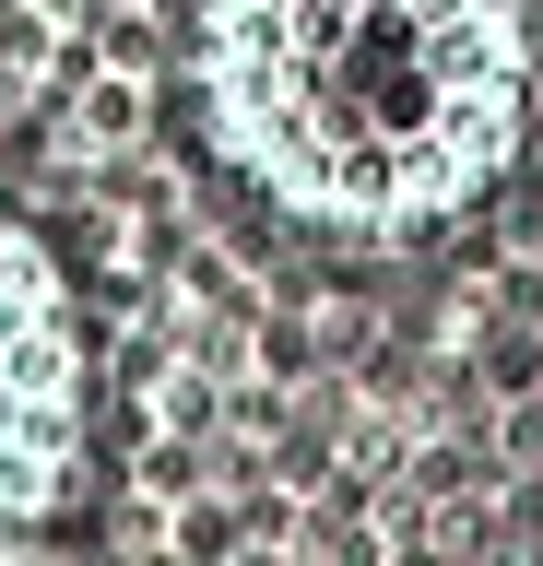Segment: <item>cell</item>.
I'll list each match as a JSON object with an SVG mask.
<instances>
[{
    "instance_id": "1",
    "label": "cell",
    "mask_w": 543,
    "mask_h": 566,
    "mask_svg": "<svg viewBox=\"0 0 543 566\" xmlns=\"http://www.w3.org/2000/svg\"><path fill=\"white\" fill-rule=\"evenodd\" d=\"M543 48L520 0H189V118L307 237L401 248L497 201Z\"/></svg>"
},
{
    "instance_id": "2",
    "label": "cell",
    "mask_w": 543,
    "mask_h": 566,
    "mask_svg": "<svg viewBox=\"0 0 543 566\" xmlns=\"http://www.w3.org/2000/svg\"><path fill=\"white\" fill-rule=\"evenodd\" d=\"M83 472V318L36 224L0 201V555L60 520Z\"/></svg>"
}]
</instances>
